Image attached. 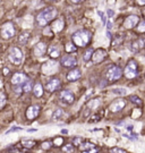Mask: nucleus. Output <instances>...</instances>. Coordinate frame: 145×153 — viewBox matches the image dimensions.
I'll return each mask as SVG.
<instances>
[{"label": "nucleus", "instance_id": "nucleus-36", "mask_svg": "<svg viewBox=\"0 0 145 153\" xmlns=\"http://www.w3.org/2000/svg\"><path fill=\"white\" fill-rule=\"evenodd\" d=\"M82 137H75L74 140H73V145H79L82 143Z\"/></svg>", "mask_w": 145, "mask_h": 153}, {"label": "nucleus", "instance_id": "nucleus-31", "mask_svg": "<svg viewBox=\"0 0 145 153\" xmlns=\"http://www.w3.org/2000/svg\"><path fill=\"white\" fill-rule=\"evenodd\" d=\"M92 53H93V50H92V49H87V50H86V52L84 53V56H83V59L85 60V61H88V60H91Z\"/></svg>", "mask_w": 145, "mask_h": 153}, {"label": "nucleus", "instance_id": "nucleus-21", "mask_svg": "<svg viewBox=\"0 0 145 153\" xmlns=\"http://www.w3.org/2000/svg\"><path fill=\"white\" fill-rule=\"evenodd\" d=\"M33 93H34V95L36 98H40V96L43 95V87L40 83H36V84L34 85V87H33Z\"/></svg>", "mask_w": 145, "mask_h": 153}, {"label": "nucleus", "instance_id": "nucleus-39", "mask_svg": "<svg viewBox=\"0 0 145 153\" xmlns=\"http://www.w3.org/2000/svg\"><path fill=\"white\" fill-rule=\"evenodd\" d=\"M92 118L93 119H90V121H91V123H95V121H99V120L101 119V117H100L99 115H94Z\"/></svg>", "mask_w": 145, "mask_h": 153}, {"label": "nucleus", "instance_id": "nucleus-24", "mask_svg": "<svg viewBox=\"0 0 145 153\" xmlns=\"http://www.w3.org/2000/svg\"><path fill=\"white\" fill-rule=\"evenodd\" d=\"M65 117V112L62 109H57L53 113V120H60Z\"/></svg>", "mask_w": 145, "mask_h": 153}, {"label": "nucleus", "instance_id": "nucleus-26", "mask_svg": "<svg viewBox=\"0 0 145 153\" xmlns=\"http://www.w3.org/2000/svg\"><path fill=\"white\" fill-rule=\"evenodd\" d=\"M22 145H23L24 147H27V149H32L35 145V142L32 141V140H23V141H22Z\"/></svg>", "mask_w": 145, "mask_h": 153}, {"label": "nucleus", "instance_id": "nucleus-2", "mask_svg": "<svg viewBox=\"0 0 145 153\" xmlns=\"http://www.w3.org/2000/svg\"><path fill=\"white\" fill-rule=\"evenodd\" d=\"M57 14H58L57 9L53 8V7L43 9L42 11H40L39 15L36 16V22L40 26H45L47 24H49L52 19H54Z\"/></svg>", "mask_w": 145, "mask_h": 153}, {"label": "nucleus", "instance_id": "nucleus-22", "mask_svg": "<svg viewBox=\"0 0 145 153\" xmlns=\"http://www.w3.org/2000/svg\"><path fill=\"white\" fill-rule=\"evenodd\" d=\"M143 47H144V40L141 39V40H138V41L133 42V47H132V49H133V51L135 52V51H138L141 48H143Z\"/></svg>", "mask_w": 145, "mask_h": 153}, {"label": "nucleus", "instance_id": "nucleus-3", "mask_svg": "<svg viewBox=\"0 0 145 153\" xmlns=\"http://www.w3.org/2000/svg\"><path fill=\"white\" fill-rule=\"evenodd\" d=\"M8 58L11 64L14 65H21L23 61V52L17 47H13L9 49Z\"/></svg>", "mask_w": 145, "mask_h": 153}, {"label": "nucleus", "instance_id": "nucleus-35", "mask_svg": "<svg viewBox=\"0 0 145 153\" xmlns=\"http://www.w3.org/2000/svg\"><path fill=\"white\" fill-rule=\"evenodd\" d=\"M50 147H51V142L50 141H47L42 144V149H44V150H49Z\"/></svg>", "mask_w": 145, "mask_h": 153}, {"label": "nucleus", "instance_id": "nucleus-48", "mask_svg": "<svg viewBox=\"0 0 145 153\" xmlns=\"http://www.w3.org/2000/svg\"><path fill=\"white\" fill-rule=\"evenodd\" d=\"M61 133H62V134H67V133H68V130H67V129H62V130H61Z\"/></svg>", "mask_w": 145, "mask_h": 153}, {"label": "nucleus", "instance_id": "nucleus-28", "mask_svg": "<svg viewBox=\"0 0 145 153\" xmlns=\"http://www.w3.org/2000/svg\"><path fill=\"white\" fill-rule=\"evenodd\" d=\"M23 91L26 92V93H28V92L32 91V83H31L30 81H25V82H24V85H23Z\"/></svg>", "mask_w": 145, "mask_h": 153}, {"label": "nucleus", "instance_id": "nucleus-5", "mask_svg": "<svg viewBox=\"0 0 145 153\" xmlns=\"http://www.w3.org/2000/svg\"><path fill=\"white\" fill-rule=\"evenodd\" d=\"M0 34L4 39H11L14 35H15V27L14 24L11 22H7L5 23L4 25L1 26V30H0Z\"/></svg>", "mask_w": 145, "mask_h": 153}, {"label": "nucleus", "instance_id": "nucleus-34", "mask_svg": "<svg viewBox=\"0 0 145 153\" xmlns=\"http://www.w3.org/2000/svg\"><path fill=\"white\" fill-rule=\"evenodd\" d=\"M110 153H127L125 150L120 149V147H112L110 149Z\"/></svg>", "mask_w": 145, "mask_h": 153}, {"label": "nucleus", "instance_id": "nucleus-27", "mask_svg": "<svg viewBox=\"0 0 145 153\" xmlns=\"http://www.w3.org/2000/svg\"><path fill=\"white\" fill-rule=\"evenodd\" d=\"M65 50L66 52H75L77 50V47L73 42H69L65 45Z\"/></svg>", "mask_w": 145, "mask_h": 153}, {"label": "nucleus", "instance_id": "nucleus-7", "mask_svg": "<svg viewBox=\"0 0 145 153\" xmlns=\"http://www.w3.org/2000/svg\"><path fill=\"white\" fill-rule=\"evenodd\" d=\"M58 70V65L54 60H50V61H47L42 67V72L47 75H51L53 73H56Z\"/></svg>", "mask_w": 145, "mask_h": 153}, {"label": "nucleus", "instance_id": "nucleus-9", "mask_svg": "<svg viewBox=\"0 0 145 153\" xmlns=\"http://www.w3.org/2000/svg\"><path fill=\"white\" fill-rule=\"evenodd\" d=\"M39 113H40V107L36 106V104L31 106L26 110V118L28 119V120H34L39 116Z\"/></svg>", "mask_w": 145, "mask_h": 153}, {"label": "nucleus", "instance_id": "nucleus-13", "mask_svg": "<svg viewBox=\"0 0 145 153\" xmlns=\"http://www.w3.org/2000/svg\"><path fill=\"white\" fill-rule=\"evenodd\" d=\"M64 28H65V21H64V18H57L51 25L52 32H54V33H60Z\"/></svg>", "mask_w": 145, "mask_h": 153}, {"label": "nucleus", "instance_id": "nucleus-4", "mask_svg": "<svg viewBox=\"0 0 145 153\" xmlns=\"http://www.w3.org/2000/svg\"><path fill=\"white\" fill-rule=\"evenodd\" d=\"M122 76V70L121 68L118 66H110V67L107 69V73H105V77L109 82H116L118 81L120 77Z\"/></svg>", "mask_w": 145, "mask_h": 153}, {"label": "nucleus", "instance_id": "nucleus-37", "mask_svg": "<svg viewBox=\"0 0 145 153\" xmlns=\"http://www.w3.org/2000/svg\"><path fill=\"white\" fill-rule=\"evenodd\" d=\"M98 15L101 17V21H102L103 24H105V18H107V17L104 16V14H103L102 11H100V10H99V11H98Z\"/></svg>", "mask_w": 145, "mask_h": 153}, {"label": "nucleus", "instance_id": "nucleus-18", "mask_svg": "<svg viewBox=\"0 0 145 153\" xmlns=\"http://www.w3.org/2000/svg\"><path fill=\"white\" fill-rule=\"evenodd\" d=\"M125 101L124 100H116V101H113L111 103L110 106V110L112 112H117V111H120L121 109H124V107H125Z\"/></svg>", "mask_w": 145, "mask_h": 153}, {"label": "nucleus", "instance_id": "nucleus-29", "mask_svg": "<svg viewBox=\"0 0 145 153\" xmlns=\"http://www.w3.org/2000/svg\"><path fill=\"white\" fill-rule=\"evenodd\" d=\"M112 92L115 94H118V95H126V94H127V90H126V89H122V87H118V89L112 90Z\"/></svg>", "mask_w": 145, "mask_h": 153}, {"label": "nucleus", "instance_id": "nucleus-20", "mask_svg": "<svg viewBox=\"0 0 145 153\" xmlns=\"http://www.w3.org/2000/svg\"><path fill=\"white\" fill-rule=\"evenodd\" d=\"M30 38H31V33L30 32H23L18 36V43L22 44V45H24V44H26V43L28 42Z\"/></svg>", "mask_w": 145, "mask_h": 153}, {"label": "nucleus", "instance_id": "nucleus-25", "mask_svg": "<svg viewBox=\"0 0 145 153\" xmlns=\"http://www.w3.org/2000/svg\"><path fill=\"white\" fill-rule=\"evenodd\" d=\"M62 152L64 153H74L75 152V146L73 144H66L62 146Z\"/></svg>", "mask_w": 145, "mask_h": 153}, {"label": "nucleus", "instance_id": "nucleus-10", "mask_svg": "<svg viewBox=\"0 0 145 153\" xmlns=\"http://www.w3.org/2000/svg\"><path fill=\"white\" fill-rule=\"evenodd\" d=\"M105 57H107V52H105V50H103V49H98V50L93 51L91 58H92V60H93V62L99 64V62L103 61Z\"/></svg>", "mask_w": 145, "mask_h": 153}, {"label": "nucleus", "instance_id": "nucleus-17", "mask_svg": "<svg viewBox=\"0 0 145 153\" xmlns=\"http://www.w3.org/2000/svg\"><path fill=\"white\" fill-rule=\"evenodd\" d=\"M82 76V72L79 70V69H73V70H70L68 74H67V79H68L69 82H74V81H77V79H79Z\"/></svg>", "mask_w": 145, "mask_h": 153}, {"label": "nucleus", "instance_id": "nucleus-1", "mask_svg": "<svg viewBox=\"0 0 145 153\" xmlns=\"http://www.w3.org/2000/svg\"><path fill=\"white\" fill-rule=\"evenodd\" d=\"M71 40H73V43L76 47L84 48L92 40V34H91L90 31L79 30V31H77V32H75V33L71 35Z\"/></svg>", "mask_w": 145, "mask_h": 153}, {"label": "nucleus", "instance_id": "nucleus-50", "mask_svg": "<svg viewBox=\"0 0 145 153\" xmlns=\"http://www.w3.org/2000/svg\"><path fill=\"white\" fill-rule=\"evenodd\" d=\"M51 1H59V0H51Z\"/></svg>", "mask_w": 145, "mask_h": 153}, {"label": "nucleus", "instance_id": "nucleus-15", "mask_svg": "<svg viewBox=\"0 0 145 153\" xmlns=\"http://www.w3.org/2000/svg\"><path fill=\"white\" fill-rule=\"evenodd\" d=\"M25 81H27L26 75L22 74V73H16L13 78H11V84L13 85H21L22 83H24Z\"/></svg>", "mask_w": 145, "mask_h": 153}, {"label": "nucleus", "instance_id": "nucleus-32", "mask_svg": "<svg viewBox=\"0 0 145 153\" xmlns=\"http://www.w3.org/2000/svg\"><path fill=\"white\" fill-rule=\"evenodd\" d=\"M139 23V25H138V27H137V32H139V33H143V32H145V23L144 21H139L138 22Z\"/></svg>", "mask_w": 145, "mask_h": 153}, {"label": "nucleus", "instance_id": "nucleus-8", "mask_svg": "<svg viewBox=\"0 0 145 153\" xmlns=\"http://www.w3.org/2000/svg\"><path fill=\"white\" fill-rule=\"evenodd\" d=\"M138 22H139V17L138 16H136V15H129V16L125 18L124 27L126 30H132L133 27H135L138 24Z\"/></svg>", "mask_w": 145, "mask_h": 153}, {"label": "nucleus", "instance_id": "nucleus-44", "mask_svg": "<svg viewBox=\"0 0 145 153\" xmlns=\"http://www.w3.org/2000/svg\"><path fill=\"white\" fill-rule=\"evenodd\" d=\"M81 1H83V0H69V2H70V4H74V5H76V4H79Z\"/></svg>", "mask_w": 145, "mask_h": 153}, {"label": "nucleus", "instance_id": "nucleus-38", "mask_svg": "<svg viewBox=\"0 0 145 153\" xmlns=\"http://www.w3.org/2000/svg\"><path fill=\"white\" fill-rule=\"evenodd\" d=\"M14 91H15V93L16 94H21L22 93V86H21V85L14 86Z\"/></svg>", "mask_w": 145, "mask_h": 153}, {"label": "nucleus", "instance_id": "nucleus-11", "mask_svg": "<svg viewBox=\"0 0 145 153\" xmlns=\"http://www.w3.org/2000/svg\"><path fill=\"white\" fill-rule=\"evenodd\" d=\"M64 67H67V68H71V67H75L77 65V60L75 57L73 56H65L64 58H61V62H60Z\"/></svg>", "mask_w": 145, "mask_h": 153}, {"label": "nucleus", "instance_id": "nucleus-43", "mask_svg": "<svg viewBox=\"0 0 145 153\" xmlns=\"http://www.w3.org/2000/svg\"><path fill=\"white\" fill-rule=\"evenodd\" d=\"M137 5H139V6H144L145 5V0H136Z\"/></svg>", "mask_w": 145, "mask_h": 153}, {"label": "nucleus", "instance_id": "nucleus-14", "mask_svg": "<svg viewBox=\"0 0 145 153\" xmlns=\"http://www.w3.org/2000/svg\"><path fill=\"white\" fill-rule=\"evenodd\" d=\"M60 87V81L58 78H52L50 79L47 84H45V90L49 92H54L57 90H59Z\"/></svg>", "mask_w": 145, "mask_h": 153}, {"label": "nucleus", "instance_id": "nucleus-42", "mask_svg": "<svg viewBox=\"0 0 145 153\" xmlns=\"http://www.w3.org/2000/svg\"><path fill=\"white\" fill-rule=\"evenodd\" d=\"M83 153H98V150L94 147V149H92V150H87V151H84Z\"/></svg>", "mask_w": 145, "mask_h": 153}, {"label": "nucleus", "instance_id": "nucleus-45", "mask_svg": "<svg viewBox=\"0 0 145 153\" xmlns=\"http://www.w3.org/2000/svg\"><path fill=\"white\" fill-rule=\"evenodd\" d=\"M107 26H108V27H107V28H108V31H110L111 28H112V23H111L110 21L108 22V24H107Z\"/></svg>", "mask_w": 145, "mask_h": 153}, {"label": "nucleus", "instance_id": "nucleus-19", "mask_svg": "<svg viewBox=\"0 0 145 153\" xmlns=\"http://www.w3.org/2000/svg\"><path fill=\"white\" fill-rule=\"evenodd\" d=\"M48 53H49V56L53 58V59H56V58H58L60 56V49L58 45H50L49 47V50H48Z\"/></svg>", "mask_w": 145, "mask_h": 153}, {"label": "nucleus", "instance_id": "nucleus-46", "mask_svg": "<svg viewBox=\"0 0 145 153\" xmlns=\"http://www.w3.org/2000/svg\"><path fill=\"white\" fill-rule=\"evenodd\" d=\"M113 14H115V13H113V10H111V9L108 10V16H109V18H110L111 16H113Z\"/></svg>", "mask_w": 145, "mask_h": 153}, {"label": "nucleus", "instance_id": "nucleus-33", "mask_svg": "<svg viewBox=\"0 0 145 153\" xmlns=\"http://www.w3.org/2000/svg\"><path fill=\"white\" fill-rule=\"evenodd\" d=\"M5 104H6V96H5V94L0 92V109H2Z\"/></svg>", "mask_w": 145, "mask_h": 153}, {"label": "nucleus", "instance_id": "nucleus-23", "mask_svg": "<svg viewBox=\"0 0 145 153\" xmlns=\"http://www.w3.org/2000/svg\"><path fill=\"white\" fill-rule=\"evenodd\" d=\"M95 147V145L93 143H91V142H85V143H81L79 144V149L82 150V151H87V150H92Z\"/></svg>", "mask_w": 145, "mask_h": 153}, {"label": "nucleus", "instance_id": "nucleus-12", "mask_svg": "<svg viewBox=\"0 0 145 153\" xmlns=\"http://www.w3.org/2000/svg\"><path fill=\"white\" fill-rule=\"evenodd\" d=\"M60 99L64 102L68 103V104H71L73 102L75 101V95L71 93L70 91H68V90H64L60 93Z\"/></svg>", "mask_w": 145, "mask_h": 153}, {"label": "nucleus", "instance_id": "nucleus-49", "mask_svg": "<svg viewBox=\"0 0 145 153\" xmlns=\"http://www.w3.org/2000/svg\"><path fill=\"white\" fill-rule=\"evenodd\" d=\"M4 72H5V73H4V74H5V75H7V74H8V69H7V68H6V69H5V70H4Z\"/></svg>", "mask_w": 145, "mask_h": 153}, {"label": "nucleus", "instance_id": "nucleus-47", "mask_svg": "<svg viewBox=\"0 0 145 153\" xmlns=\"http://www.w3.org/2000/svg\"><path fill=\"white\" fill-rule=\"evenodd\" d=\"M107 36H108V39H111V38H112V35H111L110 31H108V32H107Z\"/></svg>", "mask_w": 145, "mask_h": 153}, {"label": "nucleus", "instance_id": "nucleus-16", "mask_svg": "<svg viewBox=\"0 0 145 153\" xmlns=\"http://www.w3.org/2000/svg\"><path fill=\"white\" fill-rule=\"evenodd\" d=\"M45 51H47V44L44 42H39L34 47V53L35 56H37V57L43 56L45 53Z\"/></svg>", "mask_w": 145, "mask_h": 153}, {"label": "nucleus", "instance_id": "nucleus-6", "mask_svg": "<svg viewBox=\"0 0 145 153\" xmlns=\"http://www.w3.org/2000/svg\"><path fill=\"white\" fill-rule=\"evenodd\" d=\"M124 74L128 79H133V78H135L137 76V62L135 60H129L128 61Z\"/></svg>", "mask_w": 145, "mask_h": 153}, {"label": "nucleus", "instance_id": "nucleus-41", "mask_svg": "<svg viewBox=\"0 0 145 153\" xmlns=\"http://www.w3.org/2000/svg\"><path fill=\"white\" fill-rule=\"evenodd\" d=\"M61 142H62L61 138H56V140H54V145H56V146H59V145H61Z\"/></svg>", "mask_w": 145, "mask_h": 153}, {"label": "nucleus", "instance_id": "nucleus-40", "mask_svg": "<svg viewBox=\"0 0 145 153\" xmlns=\"http://www.w3.org/2000/svg\"><path fill=\"white\" fill-rule=\"evenodd\" d=\"M23 128L22 127H13L11 129H9V130H7L6 132V134H9V133H13V132H15V130H22Z\"/></svg>", "mask_w": 145, "mask_h": 153}, {"label": "nucleus", "instance_id": "nucleus-30", "mask_svg": "<svg viewBox=\"0 0 145 153\" xmlns=\"http://www.w3.org/2000/svg\"><path fill=\"white\" fill-rule=\"evenodd\" d=\"M129 100H130V102H133V103H136L137 106H142V100L137 95H130Z\"/></svg>", "mask_w": 145, "mask_h": 153}]
</instances>
